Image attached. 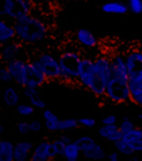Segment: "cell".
Masks as SVG:
<instances>
[{
	"label": "cell",
	"instance_id": "8fae6325",
	"mask_svg": "<svg viewBox=\"0 0 142 161\" xmlns=\"http://www.w3.org/2000/svg\"><path fill=\"white\" fill-rule=\"evenodd\" d=\"M111 67H112V77L121 80H129V73H128L127 61H125V54L115 53L111 57Z\"/></svg>",
	"mask_w": 142,
	"mask_h": 161
},
{
	"label": "cell",
	"instance_id": "3957f363",
	"mask_svg": "<svg viewBox=\"0 0 142 161\" xmlns=\"http://www.w3.org/2000/svg\"><path fill=\"white\" fill-rule=\"evenodd\" d=\"M82 57L80 53L68 50L60 54V67H61V80L64 81H78L80 67H81Z\"/></svg>",
	"mask_w": 142,
	"mask_h": 161
},
{
	"label": "cell",
	"instance_id": "1f68e13d",
	"mask_svg": "<svg viewBox=\"0 0 142 161\" xmlns=\"http://www.w3.org/2000/svg\"><path fill=\"white\" fill-rule=\"evenodd\" d=\"M0 80H2L3 83H10V81H13L12 73H10V70L7 69L6 64H4L3 67H0Z\"/></svg>",
	"mask_w": 142,
	"mask_h": 161
},
{
	"label": "cell",
	"instance_id": "f1b7e54d",
	"mask_svg": "<svg viewBox=\"0 0 142 161\" xmlns=\"http://www.w3.org/2000/svg\"><path fill=\"white\" fill-rule=\"evenodd\" d=\"M66 146L67 144L61 140L58 137L57 140L51 141V147H53V154H54V158L55 157H63L64 155V150H66Z\"/></svg>",
	"mask_w": 142,
	"mask_h": 161
},
{
	"label": "cell",
	"instance_id": "d590c367",
	"mask_svg": "<svg viewBox=\"0 0 142 161\" xmlns=\"http://www.w3.org/2000/svg\"><path fill=\"white\" fill-rule=\"evenodd\" d=\"M117 123V117L114 114H109V116H105L103 120H101V124H115Z\"/></svg>",
	"mask_w": 142,
	"mask_h": 161
},
{
	"label": "cell",
	"instance_id": "f35d334b",
	"mask_svg": "<svg viewBox=\"0 0 142 161\" xmlns=\"http://www.w3.org/2000/svg\"><path fill=\"white\" fill-rule=\"evenodd\" d=\"M34 2H36V4H51L55 0H34Z\"/></svg>",
	"mask_w": 142,
	"mask_h": 161
},
{
	"label": "cell",
	"instance_id": "ffe728a7",
	"mask_svg": "<svg viewBox=\"0 0 142 161\" xmlns=\"http://www.w3.org/2000/svg\"><path fill=\"white\" fill-rule=\"evenodd\" d=\"M20 93L14 87H6L3 91V101L7 107H17L20 104Z\"/></svg>",
	"mask_w": 142,
	"mask_h": 161
},
{
	"label": "cell",
	"instance_id": "ac0fdd59",
	"mask_svg": "<svg viewBox=\"0 0 142 161\" xmlns=\"http://www.w3.org/2000/svg\"><path fill=\"white\" fill-rule=\"evenodd\" d=\"M129 91L131 101L136 106H142V79H129Z\"/></svg>",
	"mask_w": 142,
	"mask_h": 161
},
{
	"label": "cell",
	"instance_id": "4dcf8cb0",
	"mask_svg": "<svg viewBox=\"0 0 142 161\" xmlns=\"http://www.w3.org/2000/svg\"><path fill=\"white\" fill-rule=\"evenodd\" d=\"M134 128H135V124H134L129 119H124L121 123H119V130H121L122 136L127 134V133H129V131L134 130Z\"/></svg>",
	"mask_w": 142,
	"mask_h": 161
},
{
	"label": "cell",
	"instance_id": "7402d4cb",
	"mask_svg": "<svg viewBox=\"0 0 142 161\" xmlns=\"http://www.w3.org/2000/svg\"><path fill=\"white\" fill-rule=\"evenodd\" d=\"M101 10L109 14H125V13L129 12L128 9V4L119 3V2H108V3H104L101 6Z\"/></svg>",
	"mask_w": 142,
	"mask_h": 161
},
{
	"label": "cell",
	"instance_id": "4fadbf2b",
	"mask_svg": "<svg viewBox=\"0 0 142 161\" xmlns=\"http://www.w3.org/2000/svg\"><path fill=\"white\" fill-rule=\"evenodd\" d=\"M33 143L27 140H21L17 141L14 146V161H26L31 157L33 153Z\"/></svg>",
	"mask_w": 142,
	"mask_h": 161
},
{
	"label": "cell",
	"instance_id": "83f0119b",
	"mask_svg": "<svg viewBox=\"0 0 142 161\" xmlns=\"http://www.w3.org/2000/svg\"><path fill=\"white\" fill-rule=\"evenodd\" d=\"M80 125V121L76 119H63L60 120V124H58V130L60 131H68L77 128Z\"/></svg>",
	"mask_w": 142,
	"mask_h": 161
},
{
	"label": "cell",
	"instance_id": "ab89813d",
	"mask_svg": "<svg viewBox=\"0 0 142 161\" xmlns=\"http://www.w3.org/2000/svg\"><path fill=\"white\" fill-rule=\"evenodd\" d=\"M60 138H61V140H63L66 144H68V143H71V141H73V140H71V138H70L68 136H60Z\"/></svg>",
	"mask_w": 142,
	"mask_h": 161
},
{
	"label": "cell",
	"instance_id": "836d02e7",
	"mask_svg": "<svg viewBox=\"0 0 142 161\" xmlns=\"http://www.w3.org/2000/svg\"><path fill=\"white\" fill-rule=\"evenodd\" d=\"M30 130H31V133H40V131L43 130V123L40 121V120H31Z\"/></svg>",
	"mask_w": 142,
	"mask_h": 161
},
{
	"label": "cell",
	"instance_id": "ba28073f",
	"mask_svg": "<svg viewBox=\"0 0 142 161\" xmlns=\"http://www.w3.org/2000/svg\"><path fill=\"white\" fill-rule=\"evenodd\" d=\"M37 60L40 61L45 76L49 80H58L61 79V67H60V57L54 56L50 52H43L37 56Z\"/></svg>",
	"mask_w": 142,
	"mask_h": 161
},
{
	"label": "cell",
	"instance_id": "d6a6232c",
	"mask_svg": "<svg viewBox=\"0 0 142 161\" xmlns=\"http://www.w3.org/2000/svg\"><path fill=\"white\" fill-rule=\"evenodd\" d=\"M17 131L21 134V136H26V134L31 133V130H30V121H20L17 124Z\"/></svg>",
	"mask_w": 142,
	"mask_h": 161
},
{
	"label": "cell",
	"instance_id": "74e56055",
	"mask_svg": "<svg viewBox=\"0 0 142 161\" xmlns=\"http://www.w3.org/2000/svg\"><path fill=\"white\" fill-rule=\"evenodd\" d=\"M134 150H135V153H142V140L136 141V143L134 144Z\"/></svg>",
	"mask_w": 142,
	"mask_h": 161
},
{
	"label": "cell",
	"instance_id": "f546056e",
	"mask_svg": "<svg viewBox=\"0 0 142 161\" xmlns=\"http://www.w3.org/2000/svg\"><path fill=\"white\" fill-rule=\"evenodd\" d=\"M128 9L135 14L142 13V0H128Z\"/></svg>",
	"mask_w": 142,
	"mask_h": 161
},
{
	"label": "cell",
	"instance_id": "5b68a950",
	"mask_svg": "<svg viewBox=\"0 0 142 161\" xmlns=\"http://www.w3.org/2000/svg\"><path fill=\"white\" fill-rule=\"evenodd\" d=\"M105 98H108L112 103H128V101H131V91L128 80L112 77L107 84Z\"/></svg>",
	"mask_w": 142,
	"mask_h": 161
},
{
	"label": "cell",
	"instance_id": "cb8c5ba5",
	"mask_svg": "<svg viewBox=\"0 0 142 161\" xmlns=\"http://www.w3.org/2000/svg\"><path fill=\"white\" fill-rule=\"evenodd\" d=\"M81 147L77 141H71L66 146V150H64V155L63 157L66 158L67 161H77L81 155Z\"/></svg>",
	"mask_w": 142,
	"mask_h": 161
},
{
	"label": "cell",
	"instance_id": "60d3db41",
	"mask_svg": "<svg viewBox=\"0 0 142 161\" xmlns=\"http://www.w3.org/2000/svg\"><path fill=\"white\" fill-rule=\"evenodd\" d=\"M138 119H139V120H142V111L138 114Z\"/></svg>",
	"mask_w": 142,
	"mask_h": 161
},
{
	"label": "cell",
	"instance_id": "7c38bea8",
	"mask_svg": "<svg viewBox=\"0 0 142 161\" xmlns=\"http://www.w3.org/2000/svg\"><path fill=\"white\" fill-rule=\"evenodd\" d=\"M54 158V154H53V147L51 143L47 140L40 141L37 146H34L33 153H31V161H49Z\"/></svg>",
	"mask_w": 142,
	"mask_h": 161
},
{
	"label": "cell",
	"instance_id": "44dd1931",
	"mask_svg": "<svg viewBox=\"0 0 142 161\" xmlns=\"http://www.w3.org/2000/svg\"><path fill=\"white\" fill-rule=\"evenodd\" d=\"M30 66H31V74H33V79L37 80V83L40 84V87L41 86H44L45 83L49 81V77L45 76L44 70H43L41 64H40V61L36 58H33V60L30 61Z\"/></svg>",
	"mask_w": 142,
	"mask_h": 161
},
{
	"label": "cell",
	"instance_id": "30bf717a",
	"mask_svg": "<svg viewBox=\"0 0 142 161\" xmlns=\"http://www.w3.org/2000/svg\"><path fill=\"white\" fill-rule=\"evenodd\" d=\"M129 79H142V50H131L125 54Z\"/></svg>",
	"mask_w": 142,
	"mask_h": 161
},
{
	"label": "cell",
	"instance_id": "e0dca14e",
	"mask_svg": "<svg viewBox=\"0 0 142 161\" xmlns=\"http://www.w3.org/2000/svg\"><path fill=\"white\" fill-rule=\"evenodd\" d=\"M23 96L29 100V103H31L36 108L39 110H44L45 108V103L41 97H40L39 88H33V87H23Z\"/></svg>",
	"mask_w": 142,
	"mask_h": 161
},
{
	"label": "cell",
	"instance_id": "9a60e30c",
	"mask_svg": "<svg viewBox=\"0 0 142 161\" xmlns=\"http://www.w3.org/2000/svg\"><path fill=\"white\" fill-rule=\"evenodd\" d=\"M98 134H100L103 138H105V140H108V141H112V143H115V141L122 138V133L117 123H115V124H103L98 128Z\"/></svg>",
	"mask_w": 142,
	"mask_h": 161
},
{
	"label": "cell",
	"instance_id": "277c9868",
	"mask_svg": "<svg viewBox=\"0 0 142 161\" xmlns=\"http://www.w3.org/2000/svg\"><path fill=\"white\" fill-rule=\"evenodd\" d=\"M34 6H36L34 0H3V7L0 13L2 16H6L7 19L16 21L31 14Z\"/></svg>",
	"mask_w": 142,
	"mask_h": 161
},
{
	"label": "cell",
	"instance_id": "e575fe53",
	"mask_svg": "<svg viewBox=\"0 0 142 161\" xmlns=\"http://www.w3.org/2000/svg\"><path fill=\"white\" fill-rule=\"evenodd\" d=\"M80 125H84V127H94V125L97 124V121L91 117H84V119H80Z\"/></svg>",
	"mask_w": 142,
	"mask_h": 161
},
{
	"label": "cell",
	"instance_id": "7a4b0ae2",
	"mask_svg": "<svg viewBox=\"0 0 142 161\" xmlns=\"http://www.w3.org/2000/svg\"><path fill=\"white\" fill-rule=\"evenodd\" d=\"M78 83L90 90L94 96L97 97H105V90L108 80L98 73L97 66H95V60L90 57H82L81 67H80V74H78Z\"/></svg>",
	"mask_w": 142,
	"mask_h": 161
},
{
	"label": "cell",
	"instance_id": "4316f807",
	"mask_svg": "<svg viewBox=\"0 0 142 161\" xmlns=\"http://www.w3.org/2000/svg\"><path fill=\"white\" fill-rule=\"evenodd\" d=\"M34 110H36V107H34L31 103H20L17 107H16L17 114H18V116H21V117H30V116H33Z\"/></svg>",
	"mask_w": 142,
	"mask_h": 161
},
{
	"label": "cell",
	"instance_id": "8992f818",
	"mask_svg": "<svg viewBox=\"0 0 142 161\" xmlns=\"http://www.w3.org/2000/svg\"><path fill=\"white\" fill-rule=\"evenodd\" d=\"M6 66L10 70V73H12L13 81H16L18 86H21V87H26L31 80H36V79H33V74H31L30 61L16 60V61H12V63L6 64Z\"/></svg>",
	"mask_w": 142,
	"mask_h": 161
},
{
	"label": "cell",
	"instance_id": "d6986e66",
	"mask_svg": "<svg viewBox=\"0 0 142 161\" xmlns=\"http://www.w3.org/2000/svg\"><path fill=\"white\" fill-rule=\"evenodd\" d=\"M43 119H44V127L49 131H51V133H54V131H60L58 130L60 119L55 116L51 110H49V108L43 110Z\"/></svg>",
	"mask_w": 142,
	"mask_h": 161
},
{
	"label": "cell",
	"instance_id": "2e32d148",
	"mask_svg": "<svg viewBox=\"0 0 142 161\" xmlns=\"http://www.w3.org/2000/svg\"><path fill=\"white\" fill-rule=\"evenodd\" d=\"M14 39H17L14 23L12 25V23H9L6 20H2L0 21V43H2V46L13 42Z\"/></svg>",
	"mask_w": 142,
	"mask_h": 161
},
{
	"label": "cell",
	"instance_id": "d4e9b609",
	"mask_svg": "<svg viewBox=\"0 0 142 161\" xmlns=\"http://www.w3.org/2000/svg\"><path fill=\"white\" fill-rule=\"evenodd\" d=\"M115 148H117V151L119 153V154H124V155H132L134 153H135V150H134L132 144L128 143L127 140H124V138H121V140L115 141Z\"/></svg>",
	"mask_w": 142,
	"mask_h": 161
},
{
	"label": "cell",
	"instance_id": "9c48e42d",
	"mask_svg": "<svg viewBox=\"0 0 142 161\" xmlns=\"http://www.w3.org/2000/svg\"><path fill=\"white\" fill-rule=\"evenodd\" d=\"M0 57H2V61L4 64H9L16 60H27L23 43L18 42V40L17 42L13 40V42L2 46V54H0Z\"/></svg>",
	"mask_w": 142,
	"mask_h": 161
},
{
	"label": "cell",
	"instance_id": "5bb4252c",
	"mask_svg": "<svg viewBox=\"0 0 142 161\" xmlns=\"http://www.w3.org/2000/svg\"><path fill=\"white\" fill-rule=\"evenodd\" d=\"M76 39L78 42V44L84 49H95L98 46L97 37L94 36V33H91L87 29H80L76 33Z\"/></svg>",
	"mask_w": 142,
	"mask_h": 161
},
{
	"label": "cell",
	"instance_id": "6da1fadb",
	"mask_svg": "<svg viewBox=\"0 0 142 161\" xmlns=\"http://www.w3.org/2000/svg\"><path fill=\"white\" fill-rule=\"evenodd\" d=\"M16 36L23 44L36 46L43 43L49 36V27L41 19L33 14H29L20 20L14 21Z\"/></svg>",
	"mask_w": 142,
	"mask_h": 161
},
{
	"label": "cell",
	"instance_id": "484cf974",
	"mask_svg": "<svg viewBox=\"0 0 142 161\" xmlns=\"http://www.w3.org/2000/svg\"><path fill=\"white\" fill-rule=\"evenodd\" d=\"M122 138H124V140H127L128 143H131V144H132V147H134V144H135L136 141L142 140V128L141 127H135L134 130H131L129 133L124 134V136H122Z\"/></svg>",
	"mask_w": 142,
	"mask_h": 161
},
{
	"label": "cell",
	"instance_id": "52a82bcc",
	"mask_svg": "<svg viewBox=\"0 0 142 161\" xmlns=\"http://www.w3.org/2000/svg\"><path fill=\"white\" fill-rule=\"evenodd\" d=\"M76 141L80 144L81 153L85 158H90V160H103V158L107 157V153L103 148V146H100L92 137L80 136Z\"/></svg>",
	"mask_w": 142,
	"mask_h": 161
},
{
	"label": "cell",
	"instance_id": "603a6c76",
	"mask_svg": "<svg viewBox=\"0 0 142 161\" xmlns=\"http://www.w3.org/2000/svg\"><path fill=\"white\" fill-rule=\"evenodd\" d=\"M14 146L9 140L0 141V160L2 161H14Z\"/></svg>",
	"mask_w": 142,
	"mask_h": 161
},
{
	"label": "cell",
	"instance_id": "8d00e7d4",
	"mask_svg": "<svg viewBox=\"0 0 142 161\" xmlns=\"http://www.w3.org/2000/svg\"><path fill=\"white\" fill-rule=\"evenodd\" d=\"M118 158H119V154H118V151L109 153V154H108V160L109 161H118Z\"/></svg>",
	"mask_w": 142,
	"mask_h": 161
}]
</instances>
